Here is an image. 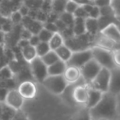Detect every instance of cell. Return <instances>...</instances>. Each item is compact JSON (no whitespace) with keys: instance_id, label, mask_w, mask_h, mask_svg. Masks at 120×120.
Here are the masks:
<instances>
[{"instance_id":"1","label":"cell","mask_w":120,"mask_h":120,"mask_svg":"<svg viewBox=\"0 0 120 120\" xmlns=\"http://www.w3.org/2000/svg\"><path fill=\"white\" fill-rule=\"evenodd\" d=\"M90 113L92 119L119 120L116 105V96L109 92L104 93L99 102L90 109Z\"/></svg>"},{"instance_id":"2","label":"cell","mask_w":120,"mask_h":120,"mask_svg":"<svg viewBox=\"0 0 120 120\" xmlns=\"http://www.w3.org/2000/svg\"><path fill=\"white\" fill-rule=\"evenodd\" d=\"M93 38L94 36L86 33L85 34L73 36L70 39L64 41V44L72 52H80L91 49L93 47Z\"/></svg>"},{"instance_id":"3","label":"cell","mask_w":120,"mask_h":120,"mask_svg":"<svg viewBox=\"0 0 120 120\" xmlns=\"http://www.w3.org/2000/svg\"><path fill=\"white\" fill-rule=\"evenodd\" d=\"M91 49L93 59L102 68L111 70L116 67L114 65V59H113L112 51L99 48V47H92Z\"/></svg>"},{"instance_id":"4","label":"cell","mask_w":120,"mask_h":120,"mask_svg":"<svg viewBox=\"0 0 120 120\" xmlns=\"http://www.w3.org/2000/svg\"><path fill=\"white\" fill-rule=\"evenodd\" d=\"M42 85L51 93L54 95H62V92L67 87L68 83L64 79L63 75L59 76H50L49 75Z\"/></svg>"},{"instance_id":"5","label":"cell","mask_w":120,"mask_h":120,"mask_svg":"<svg viewBox=\"0 0 120 120\" xmlns=\"http://www.w3.org/2000/svg\"><path fill=\"white\" fill-rule=\"evenodd\" d=\"M109 82H110V70L102 68L88 87L95 89L102 93H106L109 92Z\"/></svg>"},{"instance_id":"6","label":"cell","mask_w":120,"mask_h":120,"mask_svg":"<svg viewBox=\"0 0 120 120\" xmlns=\"http://www.w3.org/2000/svg\"><path fill=\"white\" fill-rule=\"evenodd\" d=\"M29 66L31 71L33 79L40 83H43L45 79L49 76L48 66L42 61L40 57L37 56L31 62L29 63Z\"/></svg>"},{"instance_id":"7","label":"cell","mask_w":120,"mask_h":120,"mask_svg":"<svg viewBox=\"0 0 120 120\" xmlns=\"http://www.w3.org/2000/svg\"><path fill=\"white\" fill-rule=\"evenodd\" d=\"M101 69H102V67L94 59L88 61L85 65H83L80 69L82 78L85 81L86 84L87 86H89L92 82V81L97 76V74H99Z\"/></svg>"},{"instance_id":"8","label":"cell","mask_w":120,"mask_h":120,"mask_svg":"<svg viewBox=\"0 0 120 120\" xmlns=\"http://www.w3.org/2000/svg\"><path fill=\"white\" fill-rule=\"evenodd\" d=\"M92 59L93 56L91 49H88V50L85 51L72 52V56L66 64H67V66H72L81 69Z\"/></svg>"},{"instance_id":"9","label":"cell","mask_w":120,"mask_h":120,"mask_svg":"<svg viewBox=\"0 0 120 120\" xmlns=\"http://www.w3.org/2000/svg\"><path fill=\"white\" fill-rule=\"evenodd\" d=\"M24 100L25 99L19 93L17 89H12V90H8L4 103L8 106L17 111L21 109V106L24 103Z\"/></svg>"},{"instance_id":"10","label":"cell","mask_w":120,"mask_h":120,"mask_svg":"<svg viewBox=\"0 0 120 120\" xmlns=\"http://www.w3.org/2000/svg\"><path fill=\"white\" fill-rule=\"evenodd\" d=\"M93 47H99L109 51H114L115 49L120 48V44L114 43L108 37L103 34L101 32H99L97 34L95 35L93 38Z\"/></svg>"},{"instance_id":"11","label":"cell","mask_w":120,"mask_h":120,"mask_svg":"<svg viewBox=\"0 0 120 120\" xmlns=\"http://www.w3.org/2000/svg\"><path fill=\"white\" fill-rule=\"evenodd\" d=\"M17 90L24 99H32L36 96L37 92L36 86L33 81H25L21 82Z\"/></svg>"},{"instance_id":"12","label":"cell","mask_w":120,"mask_h":120,"mask_svg":"<svg viewBox=\"0 0 120 120\" xmlns=\"http://www.w3.org/2000/svg\"><path fill=\"white\" fill-rule=\"evenodd\" d=\"M109 92L114 96L120 93V67H115L110 70Z\"/></svg>"},{"instance_id":"13","label":"cell","mask_w":120,"mask_h":120,"mask_svg":"<svg viewBox=\"0 0 120 120\" xmlns=\"http://www.w3.org/2000/svg\"><path fill=\"white\" fill-rule=\"evenodd\" d=\"M21 25L23 28L29 30L32 34H38L40 30L43 29L44 24L36 21V20L32 19V18H30V16H27L22 18Z\"/></svg>"},{"instance_id":"14","label":"cell","mask_w":120,"mask_h":120,"mask_svg":"<svg viewBox=\"0 0 120 120\" xmlns=\"http://www.w3.org/2000/svg\"><path fill=\"white\" fill-rule=\"evenodd\" d=\"M63 77L68 84L77 82L82 78L80 69L76 67L67 66L63 74Z\"/></svg>"},{"instance_id":"15","label":"cell","mask_w":120,"mask_h":120,"mask_svg":"<svg viewBox=\"0 0 120 120\" xmlns=\"http://www.w3.org/2000/svg\"><path fill=\"white\" fill-rule=\"evenodd\" d=\"M103 94L104 93L89 87L88 99H87V101L86 103L85 106L89 109H92L93 107H95L99 102V101H100L103 96Z\"/></svg>"},{"instance_id":"16","label":"cell","mask_w":120,"mask_h":120,"mask_svg":"<svg viewBox=\"0 0 120 120\" xmlns=\"http://www.w3.org/2000/svg\"><path fill=\"white\" fill-rule=\"evenodd\" d=\"M103 34L114 41V43L120 44V30L116 25H111L104 29L103 31H101Z\"/></svg>"},{"instance_id":"17","label":"cell","mask_w":120,"mask_h":120,"mask_svg":"<svg viewBox=\"0 0 120 120\" xmlns=\"http://www.w3.org/2000/svg\"><path fill=\"white\" fill-rule=\"evenodd\" d=\"M67 67V66L66 62H63L59 60L56 63L53 64L52 65L48 67V74L50 76L63 75Z\"/></svg>"},{"instance_id":"18","label":"cell","mask_w":120,"mask_h":120,"mask_svg":"<svg viewBox=\"0 0 120 120\" xmlns=\"http://www.w3.org/2000/svg\"><path fill=\"white\" fill-rule=\"evenodd\" d=\"M85 26L87 34L91 35V36H95L99 32L97 19H93V18L90 17L87 18L85 20Z\"/></svg>"},{"instance_id":"19","label":"cell","mask_w":120,"mask_h":120,"mask_svg":"<svg viewBox=\"0 0 120 120\" xmlns=\"http://www.w3.org/2000/svg\"><path fill=\"white\" fill-rule=\"evenodd\" d=\"M21 57H22L23 60L28 64H29L30 62H31L34 59H35L37 57L35 48V47L30 46V45L21 49Z\"/></svg>"},{"instance_id":"20","label":"cell","mask_w":120,"mask_h":120,"mask_svg":"<svg viewBox=\"0 0 120 120\" xmlns=\"http://www.w3.org/2000/svg\"><path fill=\"white\" fill-rule=\"evenodd\" d=\"M70 120H92L90 109L83 105V107L78 109L72 114Z\"/></svg>"},{"instance_id":"21","label":"cell","mask_w":120,"mask_h":120,"mask_svg":"<svg viewBox=\"0 0 120 120\" xmlns=\"http://www.w3.org/2000/svg\"><path fill=\"white\" fill-rule=\"evenodd\" d=\"M98 25H99V32L103 31L104 29L111 25H115L117 17L115 16H99L97 19Z\"/></svg>"},{"instance_id":"22","label":"cell","mask_w":120,"mask_h":120,"mask_svg":"<svg viewBox=\"0 0 120 120\" xmlns=\"http://www.w3.org/2000/svg\"><path fill=\"white\" fill-rule=\"evenodd\" d=\"M85 20L82 18H75L73 25H72V30L75 36L85 34L87 33L85 26Z\"/></svg>"},{"instance_id":"23","label":"cell","mask_w":120,"mask_h":120,"mask_svg":"<svg viewBox=\"0 0 120 120\" xmlns=\"http://www.w3.org/2000/svg\"><path fill=\"white\" fill-rule=\"evenodd\" d=\"M54 52H56L58 59H59L60 60H62V61L66 62V63L68 61L69 59L71 58V56H72V52L67 48L65 44L61 46L60 48H58L57 50H55Z\"/></svg>"},{"instance_id":"24","label":"cell","mask_w":120,"mask_h":120,"mask_svg":"<svg viewBox=\"0 0 120 120\" xmlns=\"http://www.w3.org/2000/svg\"><path fill=\"white\" fill-rule=\"evenodd\" d=\"M63 44H64V40L59 33L54 34L51 39H50V42H49L50 48L52 51L57 50V49L58 48H60L61 46H62Z\"/></svg>"},{"instance_id":"25","label":"cell","mask_w":120,"mask_h":120,"mask_svg":"<svg viewBox=\"0 0 120 120\" xmlns=\"http://www.w3.org/2000/svg\"><path fill=\"white\" fill-rule=\"evenodd\" d=\"M67 0H53L51 2L52 12H54L59 16L65 11V7Z\"/></svg>"},{"instance_id":"26","label":"cell","mask_w":120,"mask_h":120,"mask_svg":"<svg viewBox=\"0 0 120 120\" xmlns=\"http://www.w3.org/2000/svg\"><path fill=\"white\" fill-rule=\"evenodd\" d=\"M40 58H41L42 61H43L48 67L50 66V65H52L53 64L56 63L57 61L59 60V59H58L56 52H55L54 51H52V50L50 51L48 53L45 54L44 56L40 57Z\"/></svg>"},{"instance_id":"27","label":"cell","mask_w":120,"mask_h":120,"mask_svg":"<svg viewBox=\"0 0 120 120\" xmlns=\"http://www.w3.org/2000/svg\"><path fill=\"white\" fill-rule=\"evenodd\" d=\"M16 114V110L8 106L4 102L3 105V111H2L0 120H12Z\"/></svg>"},{"instance_id":"28","label":"cell","mask_w":120,"mask_h":120,"mask_svg":"<svg viewBox=\"0 0 120 120\" xmlns=\"http://www.w3.org/2000/svg\"><path fill=\"white\" fill-rule=\"evenodd\" d=\"M13 73L8 65L0 69V82H6L13 78Z\"/></svg>"},{"instance_id":"29","label":"cell","mask_w":120,"mask_h":120,"mask_svg":"<svg viewBox=\"0 0 120 120\" xmlns=\"http://www.w3.org/2000/svg\"><path fill=\"white\" fill-rule=\"evenodd\" d=\"M35 51L38 57H42L48 53L51 49L50 48L49 43H45V42H40L36 47H35Z\"/></svg>"},{"instance_id":"30","label":"cell","mask_w":120,"mask_h":120,"mask_svg":"<svg viewBox=\"0 0 120 120\" xmlns=\"http://www.w3.org/2000/svg\"><path fill=\"white\" fill-rule=\"evenodd\" d=\"M43 0H24L23 3L29 8L30 10L39 11L43 4Z\"/></svg>"},{"instance_id":"31","label":"cell","mask_w":120,"mask_h":120,"mask_svg":"<svg viewBox=\"0 0 120 120\" xmlns=\"http://www.w3.org/2000/svg\"><path fill=\"white\" fill-rule=\"evenodd\" d=\"M59 19L62 22L64 23L67 27H72L75 21V17H74L73 14H70V13H67L66 11L62 12V14L59 15Z\"/></svg>"},{"instance_id":"32","label":"cell","mask_w":120,"mask_h":120,"mask_svg":"<svg viewBox=\"0 0 120 120\" xmlns=\"http://www.w3.org/2000/svg\"><path fill=\"white\" fill-rule=\"evenodd\" d=\"M37 35H38V37H39V38H40V42L49 43V42H50V40L51 39L52 36L54 35V34L51 33V32H50V31H48V30H45V29L43 27V29L40 30V33H39Z\"/></svg>"},{"instance_id":"33","label":"cell","mask_w":120,"mask_h":120,"mask_svg":"<svg viewBox=\"0 0 120 120\" xmlns=\"http://www.w3.org/2000/svg\"><path fill=\"white\" fill-rule=\"evenodd\" d=\"M23 16L20 14V12L18 11H16L12 13V15L10 16L9 20L13 25H21V21H22Z\"/></svg>"},{"instance_id":"34","label":"cell","mask_w":120,"mask_h":120,"mask_svg":"<svg viewBox=\"0 0 120 120\" xmlns=\"http://www.w3.org/2000/svg\"><path fill=\"white\" fill-rule=\"evenodd\" d=\"M99 12H100V16H115L114 15V11L111 5H108V6L100 8H99Z\"/></svg>"},{"instance_id":"35","label":"cell","mask_w":120,"mask_h":120,"mask_svg":"<svg viewBox=\"0 0 120 120\" xmlns=\"http://www.w3.org/2000/svg\"><path fill=\"white\" fill-rule=\"evenodd\" d=\"M78 7V5L74 3L72 0H67V4H66L65 7V11L67 13H70V14H73Z\"/></svg>"},{"instance_id":"36","label":"cell","mask_w":120,"mask_h":120,"mask_svg":"<svg viewBox=\"0 0 120 120\" xmlns=\"http://www.w3.org/2000/svg\"><path fill=\"white\" fill-rule=\"evenodd\" d=\"M59 34H61V36L62 37L64 41H66V40H67V39H70L71 38L75 36L73 33V30H72V27H67L66 30H64L63 31L61 32Z\"/></svg>"},{"instance_id":"37","label":"cell","mask_w":120,"mask_h":120,"mask_svg":"<svg viewBox=\"0 0 120 120\" xmlns=\"http://www.w3.org/2000/svg\"><path fill=\"white\" fill-rule=\"evenodd\" d=\"M73 16L75 18H82V19H87L88 18V14L86 12L84 8L82 7H78L77 9L73 13Z\"/></svg>"},{"instance_id":"38","label":"cell","mask_w":120,"mask_h":120,"mask_svg":"<svg viewBox=\"0 0 120 120\" xmlns=\"http://www.w3.org/2000/svg\"><path fill=\"white\" fill-rule=\"evenodd\" d=\"M12 120H30L29 118L27 117V115L26 114V113L23 112L21 109L16 111L14 117L12 118Z\"/></svg>"},{"instance_id":"39","label":"cell","mask_w":120,"mask_h":120,"mask_svg":"<svg viewBox=\"0 0 120 120\" xmlns=\"http://www.w3.org/2000/svg\"><path fill=\"white\" fill-rule=\"evenodd\" d=\"M111 6L114 11L115 16H120V0H112Z\"/></svg>"},{"instance_id":"40","label":"cell","mask_w":120,"mask_h":120,"mask_svg":"<svg viewBox=\"0 0 120 120\" xmlns=\"http://www.w3.org/2000/svg\"><path fill=\"white\" fill-rule=\"evenodd\" d=\"M113 52V59L116 67H120V48L115 49Z\"/></svg>"},{"instance_id":"41","label":"cell","mask_w":120,"mask_h":120,"mask_svg":"<svg viewBox=\"0 0 120 120\" xmlns=\"http://www.w3.org/2000/svg\"><path fill=\"white\" fill-rule=\"evenodd\" d=\"M32 35H33V34L30 33L29 30H27L26 29L23 28V27L21 26V31H20V39L29 40Z\"/></svg>"},{"instance_id":"42","label":"cell","mask_w":120,"mask_h":120,"mask_svg":"<svg viewBox=\"0 0 120 120\" xmlns=\"http://www.w3.org/2000/svg\"><path fill=\"white\" fill-rule=\"evenodd\" d=\"M47 16H48V14H47V13L44 12V11H41V10H39V11H37L36 16H35V20L44 24V23L46 22Z\"/></svg>"},{"instance_id":"43","label":"cell","mask_w":120,"mask_h":120,"mask_svg":"<svg viewBox=\"0 0 120 120\" xmlns=\"http://www.w3.org/2000/svg\"><path fill=\"white\" fill-rule=\"evenodd\" d=\"M43 27L47 30L48 31L51 32L53 34H55V33H58V29H57L56 25H55L54 23H49V22H45L44 23V25Z\"/></svg>"},{"instance_id":"44","label":"cell","mask_w":120,"mask_h":120,"mask_svg":"<svg viewBox=\"0 0 120 120\" xmlns=\"http://www.w3.org/2000/svg\"><path fill=\"white\" fill-rule=\"evenodd\" d=\"M100 16V12H99V8L98 7L95 6L93 7L92 10L91 11V12L89 13V17L93 18V19H98Z\"/></svg>"},{"instance_id":"45","label":"cell","mask_w":120,"mask_h":120,"mask_svg":"<svg viewBox=\"0 0 120 120\" xmlns=\"http://www.w3.org/2000/svg\"><path fill=\"white\" fill-rule=\"evenodd\" d=\"M111 1L112 0H95L94 5L98 7L99 8H103V7L108 6V5H111Z\"/></svg>"},{"instance_id":"46","label":"cell","mask_w":120,"mask_h":120,"mask_svg":"<svg viewBox=\"0 0 120 120\" xmlns=\"http://www.w3.org/2000/svg\"><path fill=\"white\" fill-rule=\"evenodd\" d=\"M41 11H43L44 12L47 13H50L52 11V6H51V2H43V4L41 6L40 8Z\"/></svg>"},{"instance_id":"47","label":"cell","mask_w":120,"mask_h":120,"mask_svg":"<svg viewBox=\"0 0 120 120\" xmlns=\"http://www.w3.org/2000/svg\"><path fill=\"white\" fill-rule=\"evenodd\" d=\"M58 17H59V16H58V14H56V13H54V12H52V11H51V12L49 13L48 16H47L46 22L55 23V21L58 19Z\"/></svg>"},{"instance_id":"48","label":"cell","mask_w":120,"mask_h":120,"mask_svg":"<svg viewBox=\"0 0 120 120\" xmlns=\"http://www.w3.org/2000/svg\"><path fill=\"white\" fill-rule=\"evenodd\" d=\"M40 43V38H39V37H38V35H37V34H33L29 39L30 45V46H32V47H35V48Z\"/></svg>"},{"instance_id":"49","label":"cell","mask_w":120,"mask_h":120,"mask_svg":"<svg viewBox=\"0 0 120 120\" xmlns=\"http://www.w3.org/2000/svg\"><path fill=\"white\" fill-rule=\"evenodd\" d=\"M18 11H19L20 14H21L23 17H25V16H28V14H29V12H30V9L24 4V3H22V4L21 5V7L19 8V9H18Z\"/></svg>"},{"instance_id":"50","label":"cell","mask_w":120,"mask_h":120,"mask_svg":"<svg viewBox=\"0 0 120 120\" xmlns=\"http://www.w3.org/2000/svg\"><path fill=\"white\" fill-rule=\"evenodd\" d=\"M55 25H56V27H57V29H58V33H61V32H62L64 30H66V29L67 28V26L65 24H64L63 22H62V21L58 18V20H57L56 21H55Z\"/></svg>"},{"instance_id":"51","label":"cell","mask_w":120,"mask_h":120,"mask_svg":"<svg viewBox=\"0 0 120 120\" xmlns=\"http://www.w3.org/2000/svg\"><path fill=\"white\" fill-rule=\"evenodd\" d=\"M29 40H26V39H19L17 43V48H18L20 50H21L22 48H26V47L29 46Z\"/></svg>"},{"instance_id":"52","label":"cell","mask_w":120,"mask_h":120,"mask_svg":"<svg viewBox=\"0 0 120 120\" xmlns=\"http://www.w3.org/2000/svg\"><path fill=\"white\" fill-rule=\"evenodd\" d=\"M8 90L7 88L0 86V102H4L6 96L8 94Z\"/></svg>"},{"instance_id":"53","label":"cell","mask_w":120,"mask_h":120,"mask_svg":"<svg viewBox=\"0 0 120 120\" xmlns=\"http://www.w3.org/2000/svg\"><path fill=\"white\" fill-rule=\"evenodd\" d=\"M75 3H77L79 7H82L87 4H94L90 0H72Z\"/></svg>"},{"instance_id":"54","label":"cell","mask_w":120,"mask_h":120,"mask_svg":"<svg viewBox=\"0 0 120 120\" xmlns=\"http://www.w3.org/2000/svg\"><path fill=\"white\" fill-rule=\"evenodd\" d=\"M6 37L7 34L0 30V45H4L6 43Z\"/></svg>"},{"instance_id":"55","label":"cell","mask_w":120,"mask_h":120,"mask_svg":"<svg viewBox=\"0 0 120 120\" xmlns=\"http://www.w3.org/2000/svg\"><path fill=\"white\" fill-rule=\"evenodd\" d=\"M116 105H117V112L120 119V93L116 95Z\"/></svg>"},{"instance_id":"56","label":"cell","mask_w":120,"mask_h":120,"mask_svg":"<svg viewBox=\"0 0 120 120\" xmlns=\"http://www.w3.org/2000/svg\"><path fill=\"white\" fill-rule=\"evenodd\" d=\"M93 7H94V4H87V5H84V6H82V8H83L84 10L86 11V12L88 14V17H89V13H90L91 11L92 10Z\"/></svg>"},{"instance_id":"57","label":"cell","mask_w":120,"mask_h":120,"mask_svg":"<svg viewBox=\"0 0 120 120\" xmlns=\"http://www.w3.org/2000/svg\"><path fill=\"white\" fill-rule=\"evenodd\" d=\"M117 17V21H116V25L119 28V30H120V16H116Z\"/></svg>"},{"instance_id":"58","label":"cell","mask_w":120,"mask_h":120,"mask_svg":"<svg viewBox=\"0 0 120 120\" xmlns=\"http://www.w3.org/2000/svg\"><path fill=\"white\" fill-rule=\"evenodd\" d=\"M3 102H0V116H1L2 111H3Z\"/></svg>"},{"instance_id":"59","label":"cell","mask_w":120,"mask_h":120,"mask_svg":"<svg viewBox=\"0 0 120 120\" xmlns=\"http://www.w3.org/2000/svg\"><path fill=\"white\" fill-rule=\"evenodd\" d=\"M44 2H52L53 0H43Z\"/></svg>"},{"instance_id":"60","label":"cell","mask_w":120,"mask_h":120,"mask_svg":"<svg viewBox=\"0 0 120 120\" xmlns=\"http://www.w3.org/2000/svg\"><path fill=\"white\" fill-rule=\"evenodd\" d=\"M92 120H111V119H92Z\"/></svg>"},{"instance_id":"61","label":"cell","mask_w":120,"mask_h":120,"mask_svg":"<svg viewBox=\"0 0 120 120\" xmlns=\"http://www.w3.org/2000/svg\"><path fill=\"white\" fill-rule=\"evenodd\" d=\"M90 1H91V2H92V3H94V1H95V0H90Z\"/></svg>"},{"instance_id":"62","label":"cell","mask_w":120,"mask_h":120,"mask_svg":"<svg viewBox=\"0 0 120 120\" xmlns=\"http://www.w3.org/2000/svg\"><path fill=\"white\" fill-rule=\"evenodd\" d=\"M2 1H3V0H0V3H1V2H2Z\"/></svg>"}]
</instances>
